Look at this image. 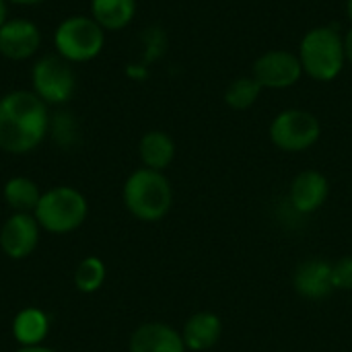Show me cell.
Instances as JSON below:
<instances>
[{
    "instance_id": "cell-4",
    "label": "cell",
    "mask_w": 352,
    "mask_h": 352,
    "mask_svg": "<svg viewBox=\"0 0 352 352\" xmlns=\"http://www.w3.org/2000/svg\"><path fill=\"white\" fill-rule=\"evenodd\" d=\"M54 50L70 64H87L105 47V31L91 14H70L54 29Z\"/></svg>"
},
{
    "instance_id": "cell-8",
    "label": "cell",
    "mask_w": 352,
    "mask_h": 352,
    "mask_svg": "<svg viewBox=\"0 0 352 352\" xmlns=\"http://www.w3.org/2000/svg\"><path fill=\"white\" fill-rule=\"evenodd\" d=\"M252 76L262 89H289L301 80L303 66L297 54L287 50H270L254 62Z\"/></svg>"
},
{
    "instance_id": "cell-12",
    "label": "cell",
    "mask_w": 352,
    "mask_h": 352,
    "mask_svg": "<svg viewBox=\"0 0 352 352\" xmlns=\"http://www.w3.org/2000/svg\"><path fill=\"white\" fill-rule=\"evenodd\" d=\"M293 289L301 299L324 301L334 293L332 262L322 258H309L297 264L293 272Z\"/></svg>"
},
{
    "instance_id": "cell-2",
    "label": "cell",
    "mask_w": 352,
    "mask_h": 352,
    "mask_svg": "<svg viewBox=\"0 0 352 352\" xmlns=\"http://www.w3.org/2000/svg\"><path fill=\"white\" fill-rule=\"evenodd\" d=\"M122 200L136 221L159 223L173 206V186L163 171L140 167L126 177Z\"/></svg>"
},
{
    "instance_id": "cell-10",
    "label": "cell",
    "mask_w": 352,
    "mask_h": 352,
    "mask_svg": "<svg viewBox=\"0 0 352 352\" xmlns=\"http://www.w3.org/2000/svg\"><path fill=\"white\" fill-rule=\"evenodd\" d=\"M39 223L29 212H12L0 229V250L10 260L29 258L39 243Z\"/></svg>"
},
{
    "instance_id": "cell-16",
    "label": "cell",
    "mask_w": 352,
    "mask_h": 352,
    "mask_svg": "<svg viewBox=\"0 0 352 352\" xmlns=\"http://www.w3.org/2000/svg\"><path fill=\"white\" fill-rule=\"evenodd\" d=\"M89 14L105 33L122 31L136 16V0H91Z\"/></svg>"
},
{
    "instance_id": "cell-17",
    "label": "cell",
    "mask_w": 352,
    "mask_h": 352,
    "mask_svg": "<svg viewBox=\"0 0 352 352\" xmlns=\"http://www.w3.org/2000/svg\"><path fill=\"white\" fill-rule=\"evenodd\" d=\"M50 334V318L43 309L25 307L12 320V338L21 346H37Z\"/></svg>"
},
{
    "instance_id": "cell-3",
    "label": "cell",
    "mask_w": 352,
    "mask_h": 352,
    "mask_svg": "<svg viewBox=\"0 0 352 352\" xmlns=\"http://www.w3.org/2000/svg\"><path fill=\"white\" fill-rule=\"evenodd\" d=\"M303 74L318 82H330L340 76L346 64L344 35L334 25H318L309 29L299 43L297 52Z\"/></svg>"
},
{
    "instance_id": "cell-19",
    "label": "cell",
    "mask_w": 352,
    "mask_h": 352,
    "mask_svg": "<svg viewBox=\"0 0 352 352\" xmlns=\"http://www.w3.org/2000/svg\"><path fill=\"white\" fill-rule=\"evenodd\" d=\"M262 87L258 85V80L254 76H239L235 80H231L225 89V103L235 109V111H245L250 109L262 95Z\"/></svg>"
},
{
    "instance_id": "cell-22",
    "label": "cell",
    "mask_w": 352,
    "mask_h": 352,
    "mask_svg": "<svg viewBox=\"0 0 352 352\" xmlns=\"http://www.w3.org/2000/svg\"><path fill=\"white\" fill-rule=\"evenodd\" d=\"M142 41H144V54H142V64H151L155 60H159L165 50H167V35L161 27H148L142 33Z\"/></svg>"
},
{
    "instance_id": "cell-7",
    "label": "cell",
    "mask_w": 352,
    "mask_h": 352,
    "mask_svg": "<svg viewBox=\"0 0 352 352\" xmlns=\"http://www.w3.org/2000/svg\"><path fill=\"white\" fill-rule=\"evenodd\" d=\"M270 142L283 153H303L309 151L322 136V122L316 113L291 107L283 109L268 128Z\"/></svg>"
},
{
    "instance_id": "cell-13",
    "label": "cell",
    "mask_w": 352,
    "mask_h": 352,
    "mask_svg": "<svg viewBox=\"0 0 352 352\" xmlns=\"http://www.w3.org/2000/svg\"><path fill=\"white\" fill-rule=\"evenodd\" d=\"M130 352H188L182 332L163 322L140 324L128 342Z\"/></svg>"
},
{
    "instance_id": "cell-27",
    "label": "cell",
    "mask_w": 352,
    "mask_h": 352,
    "mask_svg": "<svg viewBox=\"0 0 352 352\" xmlns=\"http://www.w3.org/2000/svg\"><path fill=\"white\" fill-rule=\"evenodd\" d=\"M16 352H56L54 349H47L43 344H37V346H21Z\"/></svg>"
},
{
    "instance_id": "cell-5",
    "label": "cell",
    "mask_w": 352,
    "mask_h": 352,
    "mask_svg": "<svg viewBox=\"0 0 352 352\" xmlns=\"http://www.w3.org/2000/svg\"><path fill=\"white\" fill-rule=\"evenodd\" d=\"M89 214V202L85 194L72 186H56L41 194L33 212L39 227L54 235L76 231Z\"/></svg>"
},
{
    "instance_id": "cell-28",
    "label": "cell",
    "mask_w": 352,
    "mask_h": 352,
    "mask_svg": "<svg viewBox=\"0 0 352 352\" xmlns=\"http://www.w3.org/2000/svg\"><path fill=\"white\" fill-rule=\"evenodd\" d=\"M8 21V2L0 0V27Z\"/></svg>"
},
{
    "instance_id": "cell-29",
    "label": "cell",
    "mask_w": 352,
    "mask_h": 352,
    "mask_svg": "<svg viewBox=\"0 0 352 352\" xmlns=\"http://www.w3.org/2000/svg\"><path fill=\"white\" fill-rule=\"evenodd\" d=\"M346 16H349L352 27V0H346Z\"/></svg>"
},
{
    "instance_id": "cell-14",
    "label": "cell",
    "mask_w": 352,
    "mask_h": 352,
    "mask_svg": "<svg viewBox=\"0 0 352 352\" xmlns=\"http://www.w3.org/2000/svg\"><path fill=\"white\" fill-rule=\"evenodd\" d=\"M223 336V322L214 311H198L190 316L182 328L184 344L190 352H204L214 349Z\"/></svg>"
},
{
    "instance_id": "cell-11",
    "label": "cell",
    "mask_w": 352,
    "mask_h": 352,
    "mask_svg": "<svg viewBox=\"0 0 352 352\" xmlns=\"http://www.w3.org/2000/svg\"><path fill=\"white\" fill-rule=\"evenodd\" d=\"M330 196V182L318 169L299 171L289 186V204L297 214H314L324 208Z\"/></svg>"
},
{
    "instance_id": "cell-6",
    "label": "cell",
    "mask_w": 352,
    "mask_h": 352,
    "mask_svg": "<svg viewBox=\"0 0 352 352\" xmlns=\"http://www.w3.org/2000/svg\"><path fill=\"white\" fill-rule=\"evenodd\" d=\"M31 91L50 107L64 105L76 93V74L70 62L56 52L37 58L31 66Z\"/></svg>"
},
{
    "instance_id": "cell-25",
    "label": "cell",
    "mask_w": 352,
    "mask_h": 352,
    "mask_svg": "<svg viewBox=\"0 0 352 352\" xmlns=\"http://www.w3.org/2000/svg\"><path fill=\"white\" fill-rule=\"evenodd\" d=\"M344 52H346V62L352 66V27L344 35Z\"/></svg>"
},
{
    "instance_id": "cell-15",
    "label": "cell",
    "mask_w": 352,
    "mask_h": 352,
    "mask_svg": "<svg viewBox=\"0 0 352 352\" xmlns=\"http://www.w3.org/2000/svg\"><path fill=\"white\" fill-rule=\"evenodd\" d=\"M138 157L142 167L165 171L175 159V140L163 130H148L138 142Z\"/></svg>"
},
{
    "instance_id": "cell-9",
    "label": "cell",
    "mask_w": 352,
    "mask_h": 352,
    "mask_svg": "<svg viewBox=\"0 0 352 352\" xmlns=\"http://www.w3.org/2000/svg\"><path fill=\"white\" fill-rule=\"evenodd\" d=\"M43 35L35 21L14 16L0 27V56L10 62L31 60L41 47Z\"/></svg>"
},
{
    "instance_id": "cell-1",
    "label": "cell",
    "mask_w": 352,
    "mask_h": 352,
    "mask_svg": "<svg viewBox=\"0 0 352 352\" xmlns=\"http://www.w3.org/2000/svg\"><path fill=\"white\" fill-rule=\"evenodd\" d=\"M50 109L31 89L0 97V151L27 155L50 136Z\"/></svg>"
},
{
    "instance_id": "cell-20",
    "label": "cell",
    "mask_w": 352,
    "mask_h": 352,
    "mask_svg": "<svg viewBox=\"0 0 352 352\" xmlns=\"http://www.w3.org/2000/svg\"><path fill=\"white\" fill-rule=\"evenodd\" d=\"M105 276H107L105 264L99 258L89 256L74 270V287H76L78 293L91 295V293H97L103 287Z\"/></svg>"
},
{
    "instance_id": "cell-18",
    "label": "cell",
    "mask_w": 352,
    "mask_h": 352,
    "mask_svg": "<svg viewBox=\"0 0 352 352\" xmlns=\"http://www.w3.org/2000/svg\"><path fill=\"white\" fill-rule=\"evenodd\" d=\"M41 194L43 192H39L37 184L31 177H25V175L10 177L4 184V188H2V198H4V202L14 212H29V214H33L37 204H39Z\"/></svg>"
},
{
    "instance_id": "cell-26",
    "label": "cell",
    "mask_w": 352,
    "mask_h": 352,
    "mask_svg": "<svg viewBox=\"0 0 352 352\" xmlns=\"http://www.w3.org/2000/svg\"><path fill=\"white\" fill-rule=\"evenodd\" d=\"M8 4H14V6H37V4H43L47 0H6Z\"/></svg>"
},
{
    "instance_id": "cell-24",
    "label": "cell",
    "mask_w": 352,
    "mask_h": 352,
    "mask_svg": "<svg viewBox=\"0 0 352 352\" xmlns=\"http://www.w3.org/2000/svg\"><path fill=\"white\" fill-rule=\"evenodd\" d=\"M126 74L130 76V78H134V80H144L146 76H148V68H146V64H130L128 68H126Z\"/></svg>"
},
{
    "instance_id": "cell-23",
    "label": "cell",
    "mask_w": 352,
    "mask_h": 352,
    "mask_svg": "<svg viewBox=\"0 0 352 352\" xmlns=\"http://www.w3.org/2000/svg\"><path fill=\"white\" fill-rule=\"evenodd\" d=\"M332 283L334 291L352 293V254L342 256L332 264Z\"/></svg>"
},
{
    "instance_id": "cell-21",
    "label": "cell",
    "mask_w": 352,
    "mask_h": 352,
    "mask_svg": "<svg viewBox=\"0 0 352 352\" xmlns=\"http://www.w3.org/2000/svg\"><path fill=\"white\" fill-rule=\"evenodd\" d=\"M50 136L62 148L74 146L80 138V126L76 116L72 111H56L50 118Z\"/></svg>"
}]
</instances>
